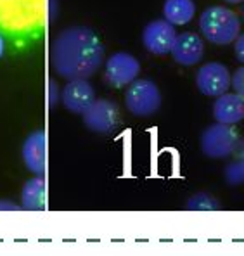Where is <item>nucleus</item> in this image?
I'll list each match as a JSON object with an SVG mask.
<instances>
[{
  "label": "nucleus",
  "instance_id": "obj_24",
  "mask_svg": "<svg viewBox=\"0 0 244 256\" xmlns=\"http://www.w3.org/2000/svg\"><path fill=\"white\" fill-rule=\"evenodd\" d=\"M242 21H244V9H242Z\"/></svg>",
  "mask_w": 244,
  "mask_h": 256
},
{
  "label": "nucleus",
  "instance_id": "obj_10",
  "mask_svg": "<svg viewBox=\"0 0 244 256\" xmlns=\"http://www.w3.org/2000/svg\"><path fill=\"white\" fill-rule=\"evenodd\" d=\"M170 54L174 56V61L180 66H196L198 62H201L202 54H204V44L198 33H177Z\"/></svg>",
  "mask_w": 244,
  "mask_h": 256
},
{
  "label": "nucleus",
  "instance_id": "obj_12",
  "mask_svg": "<svg viewBox=\"0 0 244 256\" xmlns=\"http://www.w3.org/2000/svg\"><path fill=\"white\" fill-rule=\"evenodd\" d=\"M22 163L26 170L33 175H44L45 173V132L36 130L32 132L22 142L21 149Z\"/></svg>",
  "mask_w": 244,
  "mask_h": 256
},
{
  "label": "nucleus",
  "instance_id": "obj_3",
  "mask_svg": "<svg viewBox=\"0 0 244 256\" xmlns=\"http://www.w3.org/2000/svg\"><path fill=\"white\" fill-rule=\"evenodd\" d=\"M200 30L202 38H206L208 42L215 45H228L241 33V20L228 7L212 6L202 10Z\"/></svg>",
  "mask_w": 244,
  "mask_h": 256
},
{
  "label": "nucleus",
  "instance_id": "obj_19",
  "mask_svg": "<svg viewBox=\"0 0 244 256\" xmlns=\"http://www.w3.org/2000/svg\"><path fill=\"white\" fill-rule=\"evenodd\" d=\"M234 52L238 61L244 64V33H239L238 38L234 40Z\"/></svg>",
  "mask_w": 244,
  "mask_h": 256
},
{
  "label": "nucleus",
  "instance_id": "obj_11",
  "mask_svg": "<svg viewBox=\"0 0 244 256\" xmlns=\"http://www.w3.org/2000/svg\"><path fill=\"white\" fill-rule=\"evenodd\" d=\"M59 99L70 112L82 114L96 99V94H94V86L90 85V82H87V78H74V80H68L64 88L61 90Z\"/></svg>",
  "mask_w": 244,
  "mask_h": 256
},
{
  "label": "nucleus",
  "instance_id": "obj_4",
  "mask_svg": "<svg viewBox=\"0 0 244 256\" xmlns=\"http://www.w3.org/2000/svg\"><path fill=\"white\" fill-rule=\"evenodd\" d=\"M125 106L132 114L146 118L161 108V92L152 80H134L125 94Z\"/></svg>",
  "mask_w": 244,
  "mask_h": 256
},
{
  "label": "nucleus",
  "instance_id": "obj_21",
  "mask_svg": "<svg viewBox=\"0 0 244 256\" xmlns=\"http://www.w3.org/2000/svg\"><path fill=\"white\" fill-rule=\"evenodd\" d=\"M14 210H20V206L12 204L9 201H0V212H14Z\"/></svg>",
  "mask_w": 244,
  "mask_h": 256
},
{
  "label": "nucleus",
  "instance_id": "obj_23",
  "mask_svg": "<svg viewBox=\"0 0 244 256\" xmlns=\"http://www.w3.org/2000/svg\"><path fill=\"white\" fill-rule=\"evenodd\" d=\"M225 2H228V4H241V2H244V0H225Z\"/></svg>",
  "mask_w": 244,
  "mask_h": 256
},
{
  "label": "nucleus",
  "instance_id": "obj_14",
  "mask_svg": "<svg viewBox=\"0 0 244 256\" xmlns=\"http://www.w3.org/2000/svg\"><path fill=\"white\" fill-rule=\"evenodd\" d=\"M21 208L28 212H42L45 208V178L35 175L24 182L21 190Z\"/></svg>",
  "mask_w": 244,
  "mask_h": 256
},
{
  "label": "nucleus",
  "instance_id": "obj_20",
  "mask_svg": "<svg viewBox=\"0 0 244 256\" xmlns=\"http://www.w3.org/2000/svg\"><path fill=\"white\" fill-rule=\"evenodd\" d=\"M48 94H50V99H48V106L54 108L56 102H58V97H61V94H58V85L54 84V82H48Z\"/></svg>",
  "mask_w": 244,
  "mask_h": 256
},
{
  "label": "nucleus",
  "instance_id": "obj_1",
  "mask_svg": "<svg viewBox=\"0 0 244 256\" xmlns=\"http://www.w3.org/2000/svg\"><path fill=\"white\" fill-rule=\"evenodd\" d=\"M104 62V45L94 30L70 26L58 33L50 45V64L66 80L90 78Z\"/></svg>",
  "mask_w": 244,
  "mask_h": 256
},
{
  "label": "nucleus",
  "instance_id": "obj_5",
  "mask_svg": "<svg viewBox=\"0 0 244 256\" xmlns=\"http://www.w3.org/2000/svg\"><path fill=\"white\" fill-rule=\"evenodd\" d=\"M238 148V134L232 125L213 123L201 135V150L204 156L213 160H222L230 156Z\"/></svg>",
  "mask_w": 244,
  "mask_h": 256
},
{
  "label": "nucleus",
  "instance_id": "obj_9",
  "mask_svg": "<svg viewBox=\"0 0 244 256\" xmlns=\"http://www.w3.org/2000/svg\"><path fill=\"white\" fill-rule=\"evenodd\" d=\"M175 36H177V32L174 24H170L166 20H154L142 32V44L151 54L164 56L170 54Z\"/></svg>",
  "mask_w": 244,
  "mask_h": 256
},
{
  "label": "nucleus",
  "instance_id": "obj_22",
  "mask_svg": "<svg viewBox=\"0 0 244 256\" xmlns=\"http://www.w3.org/2000/svg\"><path fill=\"white\" fill-rule=\"evenodd\" d=\"M4 52H6V38H4L2 33H0V58L4 56Z\"/></svg>",
  "mask_w": 244,
  "mask_h": 256
},
{
  "label": "nucleus",
  "instance_id": "obj_6",
  "mask_svg": "<svg viewBox=\"0 0 244 256\" xmlns=\"http://www.w3.org/2000/svg\"><path fill=\"white\" fill-rule=\"evenodd\" d=\"M84 123L88 130L96 134H111L118 126V106L110 99H94L90 106L82 112Z\"/></svg>",
  "mask_w": 244,
  "mask_h": 256
},
{
  "label": "nucleus",
  "instance_id": "obj_15",
  "mask_svg": "<svg viewBox=\"0 0 244 256\" xmlns=\"http://www.w3.org/2000/svg\"><path fill=\"white\" fill-rule=\"evenodd\" d=\"M196 14V6L192 0H164L163 4V16L170 24L184 26Z\"/></svg>",
  "mask_w": 244,
  "mask_h": 256
},
{
  "label": "nucleus",
  "instance_id": "obj_8",
  "mask_svg": "<svg viewBox=\"0 0 244 256\" xmlns=\"http://www.w3.org/2000/svg\"><path fill=\"white\" fill-rule=\"evenodd\" d=\"M196 85L201 94L208 97H218L230 86V73L222 62H208L196 73Z\"/></svg>",
  "mask_w": 244,
  "mask_h": 256
},
{
  "label": "nucleus",
  "instance_id": "obj_2",
  "mask_svg": "<svg viewBox=\"0 0 244 256\" xmlns=\"http://www.w3.org/2000/svg\"><path fill=\"white\" fill-rule=\"evenodd\" d=\"M47 0H0V26L10 33H32L44 26Z\"/></svg>",
  "mask_w": 244,
  "mask_h": 256
},
{
  "label": "nucleus",
  "instance_id": "obj_18",
  "mask_svg": "<svg viewBox=\"0 0 244 256\" xmlns=\"http://www.w3.org/2000/svg\"><path fill=\"white\" fill-rule=\"evenodd\" d=\"M230 85L234 86L236 94L244 97V66L236 70V73L230 76Z\"/></svg>",
  "mask_w": 244,
  "mask_h": 256
},
{
  "label": "nucleus",
  "instance_id": "obj_7",
  "mask_svg": "<svg viewBox=\"0 0 244 256\" xmlns=\"http://www.w3.org/2000/svg\"><path fill=\"white\" fill-rule=\"evenodd\" d=\"M140 62L128 52H114L104 64V78L111 86H126L137 80Z\"/></svg>",
  "mask_w": 244,
  "mask_h": 256
},
{
  "label": "nucleus",
  "instance_id": "obj_17",
  "mask_svg": "<svg viewBox=\"0 0 244 256\" xmlns=\"http://www.w3.org/2000/svg\"><path fill=\"white\" fill-rule=\"evenodd\" d=\"M225 182L230 186H239L244 182V156L225 168Z\"/></svg>",
  "mask_w": 244,
  "mask_h": 256
},
{
  "label": "nucleus",
  "instance_id": "obj_13",
  "mask_svg": "<svg viewBox=\"0 0 244 256\" xmlns=\"http://www.w3.org/2000/svg\"><path fill=\"white\" fill-rule=\"evenodd\" d=\"M213 116L218 123L236 125L244 120V97L239 94H222L213 104Z\"/></svg>",
  "mask_w": 244,
  "mask_h": 256
},
{
  "label": "nucleus",
  "instance_id": "obj_16",
  "mask_svg": "<svg viewBox=\"0 0 244 256\" xmlns=\"http://www.w3.org/2000/svg\"><path fill=\"white\" fill-rule=\"evenodd\" d=\"M187 210L190 212H215V210L220 208L218 201L215 198H212L206 192H200V194H194L192 198L187 201L186 204Z\"/></svg>",
  "mask_w": 244,
  "mask_h": 256
}]
</instances>
